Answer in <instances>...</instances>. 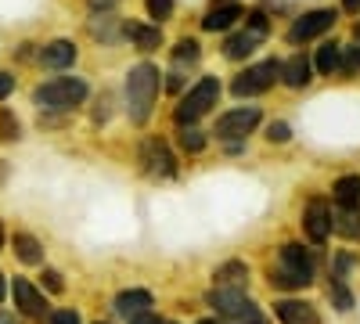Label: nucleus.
<instances>
[{
	"instance_id": "1",
	"label": "nucleus",
	"mask_w": 360,
	"mask_h": 324,
	"mask_svg": "<svg viewBox=\"0 0 360 324\" xmlns=\"http://www.w3.org/2000/svg\"><path fill=\"white\" fill-rule=\"evenodd\" d=\"M162 91V72L152 62H141L127 72V115L134 127H144L155 108V98Z\"/></svg>"
},
{
	"instance_id": "2",
	"label": "nucleus",
	"mask_w": 360,
	"mask_h": 324,
	"mask_svg": "<svg viewBox=\"0 0 360 324\" xmlns=\"http://www.w3.org/2000/svg\"><path fill=\"white\" fill-rule=\"evenodd\" d=\"M86 101V83L79 76H54L33 91V105L40 112H72Z\"/></svg>"
},
{
	"instance_id": "3",
	"label": "nucleus",
	"mask_w": 360,
	"mask_h": 324,
	"mask_svg": "<svg viewBox=\"0 0 360 324\" xmlns=\"http://www.w3.org/2000/svg\"><path fill=\"white\" fill-rule=\"evenodd\" d=\"M314 281V256L303 245H281L278 252V267L270 271V285L278 288H307Z\"/></svg>"
},
{
	"instance_id": "4",
	"label": "nucleus",
	"mask_w": 360,
	"mask_h": 324,
	"mask_svg": "<svg viewBox=\"0 0 360 324\" xmlns=\"http://www.w3.org/2000/svg\"><path fill=\"white\" fill-rule=\"evenodd\" d=\"M217 98H220V79H217V76H202L191 91L180 98V105H176V112H173L176 127H191L195 119H202V115L217 105Z\"/></svg>"
},
{
	"instance_id": "5",
	"label": "nucleus",
	"mask_w": 360,
	"mask_h": 324,
	"mask_svg": "<svg viewBox=\"0 0 360 324\" xmlns=\"http://www.w3.org/2000/svg\"><path fill=\"white\" fill-rule=\"evenodd\" d=\"M209 306L217 310V317H231L234 324L259 320L256 303L245 296V288H213V292H209Z\"/></svg>"
},
{
	"instance_id": "6",
	"label": "nucleus",
	"mask_w": 360,
	"mask_h": 324,
	"mask_svg": "<svg viewBox=\"0 0 360 324\" xmlns=\"http://www.w3.org/2000/svg\"><path fill=\"white\" fill-rule=\"evenodd\" d=\"M278 79H281V62H278V58H266V62L249 65L242 76L231 83V91H234V98H256V94L270 91Z\"/></svg>"
},
{
	"instance_id": "7",
	"label": "nucleus",
	"mask_w": 360,
	"mask_h": 324,
	"mask_svg": "<svg viewBox=\"0 0 360 324\" xmlns=\"http://www.w3.org/2000/svg\"><path fill=\"white\" fill-rule=\"evenodd\" d=\"M259 127V108L256 105H245V108H231L224 112L220 119H217V141H227V144H238V141H245L252 130Z\"/></svg>"
},
{
	"instance_id": "8",
	"label": "nucleus",
	"mask_w": 360,
	"mask_h": 324,
	"mask_svg": "<svg viewBox=\"0 0 360 324\" xmlns=\"http://www.w3.org/2000/svg\"><path fill=\"white\" fill-rule=\"evenodd\" d=\"M266 29H270L266 15H263V11H252L242 33L231 37V40L224 44V54L231 58V62H238V58H249V54H252V51H256V47L266 40Z\"/></svg>"
},
{
	"instance_id": "9",
	"label": "nucleus",
	"mask_w": 360,
	"mask_h": 324,
	"mask_svg": "<svg viewBox=\"0 0 360 324\" xmlns=\"http://www.w3.org/2000/svg\"><path fill=\"white\" fill-rule=\"evenodd\" d=\"M335 11L332 8H317V11H307L303 18H295L292 22V29H288V44H310V40H317L321 33H328V29L335 25Z\"/></svg>"
},
{
	"instance_id": "10",
	"label": "nucleus",
	"mask_w": 360,
	"mask_h": 324,
	"mask_svg": "<svg viewBox=\"0 0 360 324\" xmlns=\"http://www.w3.org/2000/svg\"><path fill=\"white\" fill-rule=\"evenodd\" d=\"M141 166H144V173L148 176H173L176 173V159H173V152H169V144L166 141H159V137H152V141H144L141 144Z\"/></svg>"
},
{
	"instance_id": "11",
	"label": "nucleus",
	"mask_w": 360,
	"mask_h": 324,
	"mask_svg": "<svg viewBox=\"0 0 360 324\" xmlns=\"http://www.w3.org/2000/svg\"><path fill=\"white\" fill-rule=\"evenodd\" d=\"M11 299H15V306H18V313L22 317H33V320H44L47 313H51V306H47V299H44V292L33 285V281H25V278H15L11 281Z\"/></svg>"
},
{
	"instance_id": "12",
	"label": "nucleus",
	"mask_w": 360,
	"mask_h": 324,
	"mask_svg": "<svg viewBox=\"0 0 360 324\" xmlns=\"http://www.w3.org/2000/svg\"><path fill=\"white\" fill-rule=\"evenodd\" d=\"M303 231L314 245H324L328 234H332V205L324 198H310L307 209H303Z\"/></svg>"
},
{
	"instance_id": "13",
	"label": "nucleus",
	"mask_w": 360,
	"mask_h": 324,
	"mask_svg": "<svg viewBox=\"0 0 360 324\" xmlns=\"http://www.w3.org/2000/svg\"><path fill=\"white\" fill-rule=\"evenodd\" d=\"M40 65L44 69H54V72H62V69H72L76 65V44L72 40H51L40 47Z\"/></svg>"
},
{
	"instance_id": "14",
	"label": "nucleus",
	"mask_w": 360,
	"mask_h": 324,
	"mask_svg": "<svg viewBox=\"0 0 360 324\" xmlns=\"http://www.w3.org/2000/svg\"><path fill=\"white\" fill-rule=\"evenodd\" d=\"M274 313L281 324H321L317 306L307 299H281V303H274Z\"/></svg>"
},
{
	"instance_id": "15",
	"label": "nucleus",
	"mask_w": 360,
	"mask_h": 324,
	"mask_svg": "<svg viewBox=\"0 0 360 324\" xmlns=\"http://www.w3.org/2000/svg\"><path fill=\"white\" fill-rule=\"evenodd\" d=\"M15 256L18 263H25V267H44V242L37 238V234H29V231H15Z\"/></svg>"
},
{
	"instance_id": "16",
	"label": "nucleus",
	"mask_w": 360,
	"mask_h": 324,
	"mask_svg": "<svg viewBox=\"0 0 360 324\" xmlns=\"http://www.w3.org/2000/svg\"><path fill=\"white\" fill-rule=\"evenodd\" d=\"M152 292H144V288H130V292H119V296H115V313L119 317H137V313H148V310H152Z\"/></svg>"
},
{
	"instance_id": "17",
	"label": "nucleus",
	"mask_w": 360,
	"mask_h": 324,
	"mask_svg": "<svg viewBox=\"0 0 360 324\" xmlns=\"http://www.w3.org/2000/svg\"><path fill=\"white\" fill-rule=\"evenodd\" d=\"M310 72H314V65H310L307 54H295V58H288V62H281V83L292 86V91H303V86L314 79Z\"/></svg>"
},
{
	"instance_id": "18",
	"label": "nucleus",
	"mask_w": 360,
	"mask_h": 324,
	"mask_svg": "<svg viewBox=\"0 0 360 324\" xmlns=\"http://www.w3.org/2000/svg\"><path fill=\"white\" fill-rule=\"evenodd\" d=\"M123 33H127V40H134L137 51H155V47H162V29H159V25L127 22V25H123Z\"/></svg>"
},
{
	"instance_id": "19",
	"label": "nucleus",
	"mask_w": 360,
	"mask_h": 324,
	"mask_svg": "<svg viewBox=\"0 0 360 324\" xmlns=\"http://www.w3.org/2000/svg\"><path fill=\"white\" fill-rule=\"evenodd\" d=\"M238 18H242V8L238 4H220V8H213L202 18V29L205 33H224V29H231Z\"/></svg>"
},
{
	"instance_id": "20",
	"label": "nucleus",
	"mask_w": 360,
	"mask_h": 324,
	"mask_svg": "<svg viewBox=\"0 0 360 324\" xmlns=\"http://www.w3.org/2000/svg\"><path fill=\"white\" fill-rule=\"evenodd\" d=\"M332 195H335V205H342V209H360V176L356 173L339 176Z\"/></svg>"
},
{
	"instance_id": "21",
	"label": "nucleus",
	"mask_w": 360,
	"mask_h": 324,
	"mask_svg": "<svg viewBox=\"0 0 360 324\" xmlns=\"http://www.w3.org/2000/svg\"><path fill=\"white\" fill-rule=\"evenodd\" d=\"M332 231L342 234L346 242H360V209H339L332 213Z\"/></svg>"
},
{
	"instance_id": "22",
	"label": "nucleus",
	"mask_w": 360,
	"mask_h": 324,
	"mask_svg": "<svg viewBox=\"0 0 360 324\" xmlns=\"http://www.w3.org/2000/svg\"><path fill=\"white\" fill-rule=\"evenodd\" d=\"M314 65H317L321 76L339 72V65H342V44H335V40L321 44V47H317V58H314Z\"/></svg>"
},
{
	"instance_id": "23",
	"label": "nucleus",
	"mask_w": 360,
	"mask_h": 324,
	"mask_svg": "<svg viewBox=\"0 0 360 324\" xmlns=\"http://www.w3.org/2000/svg\"><path fill=\"white\" fill-rule=\"evenodd\" d=\"M213 278H217V288H245L249 267H245V263H238V259H231V263H224Z\"/></svg>"
},
{
	"instance_id": "24",
	"label": "nucleus",
	"mask_w": 360,
	"mask_h": 324,
	"mask_svg": "<svg viewBox=\"0 0 360 324\" xmlns=\"http://www.w3.org/2000/svg\"><path fill=\"white\" fill-rule=\"evenodd\" d=\"M198 54H202V47H198V40H180L176 47H173V65L180 69V65H195L198 62Z\"/></svg>"
},
{
	"instance_id": "25",
	"label": "nucleus",
	"mask_w": 360,
	"mask_h": 324,
	"mask_svg": "<svg viewBox=\"0 0 360 324\" xmlns=\"http://www.w3.org/2000/svg\"><path fill=\"white\" fill-rule=\"evenodd\" d=\"M176 141H180V148H184L188 155H198V152L205 148V134H202L195 123H191V127H180V137H176Z\"/></svg>"
},
{
	"instance_id": "26",
	"label": "nucleus",
	"mask_w": 360,
	"mask_h": 324,
	"mask_svg": "<svg viewBox=\"0 0 360 324\" xmlns=\"http://www.w3.org/2000/svg\"><path fill=\"white\" fill-rule=\"evenodd\" d=\"M0 141H22V123L11 108H0Z\"/></svg>"
},
{
	"instance_id": "27",
	"label": "nucleus",
	"mask_w": 360,
	"mask_h": 324,
	"mask_svg": "<svg viewBox=\"0 0 360 324\" xmlns=\"http://www.w3.org/2000/svg\"><path fill=\"white\" fill-rule=\"evenodd\" d=\"M90 33H94L98 40H105V44H112V40H115V18L98 11V18L90 22Z\"/></svg>"
},
{
	"instance_id": "28",
	"label": "nucleus",
	"mask_w": 360,
	"mask_h": 324,
	"mask_svg": "<svg viewBox=\"0 0 360 324\" xmlns=\"http://www.w3.org/2000/svg\"><path fill=\"white\" fill-rule=\"evenodd\" d=\"M144 4H148V18H155V25L173 18V0H144Z\"/></svg>"
},
{
	"instance_id": "29",
	"label": "nucleus",
	"mask_w": 360,
	"mask_h": 324,
	"mask_svg": "<svg viewBox=\"0 0 360 324\" xmlns=\"http://www.w3.org/2000/svg\"><path fill=\"white\" fill-rule=\"evenodd\" d=\"M332 299H335L339 310H349V306H353V296H349L346 281H332Z\"/></svg>"
},
{
	"instance_id": "30",
	"label": "nucleus",
	"mask_w": 360,
	"mask_h": 324,
	"mask_svg": "<svg viewBox=\"0 0 360 324\" xmlns=\"http://www.w3.org/2000/svg\"><path fill=\"white\" fill-rule=\"evenodd\" d=\"M360 69V44L356 47H342V65L339 72H356Z\"/></svg>"
},
{
	"instance_id": "31",
	"label": "nucleus",
	"mask_w": 360,
	"mask_h": 324,
	"mask_svg": "<svg viewBox=\"0 0 360 324\" xmlns=\"http://www.w3.org/2000/svg\"><path fill=\"white\" fill-rule=\"evenodd\" d=\"M44 288H47V292H54V296H62V292H65V281H62V274H58V271H51V267H44Z\"/></svg>"
},
{
	"instance_id": "32",
	"label": "nucleus",
	"mask_w": 360,
	"mask_h": 324,
	"mask_svg": "<svg viewBox=\"0 0 360 324\" xmlns=\"http://www.w3.org/2000/svg\"><path fill=\"white\" fill-rule=\"evenodd\" d=\"M288 137H292V127H288V123H270V127H266V141L285 144Z\"/></svg>"
},
{
	"instance_id": "33",
	"label": "nucleus",
	"mask_w": 360,
	"mask_h": 324,
	"mask_svg": "<svg viewBox=\"0 0 360 324\" xmlns=\"http://www.w3.org/2000/svg\"><path fill=\"white\" fill-rule=\"evenodd\" d=\"M47 320H51V324H83L76 310H51Z\"/></svg>"
},
{
	"instance_id": "34",
	"label": "nucleus",
	"mask_w": 360,
	"mask_h": 324,
	"mask_svg": "<svg viewBox=\"0 0 360 324\" xmlns=\"http://www.w3.org/2000/svg\"><path fill=\"white\" fill-rule=\"evenodd\" d=\"M11 94H15V76L0 69V101H8Z\"/></svg>"
},
{
	"instance_id": "35",
	"label": "nucleus",
	"mask_w": 360,
	"mask_h": 324,
	"mask_svg": "<svg viewBox=\"0 0 360 324\" xmlns=\"http://www.w3.org/2000/svg\"><path fill=\"white\" fill-rule=\"evenodd\" d=\"M108 105H112V98L101 94V101H98V108H94V123H105V119H108Z\"/></svg>"
},
{
	"instance_id": "36",
	"label": "nucleus",
	"mask_w": 360,
	"mask_h": 324,
	"mask_svg": "<svg viewBox=\"0 0 360 324\" xmlns=\"http://www.w3.org/2000/svg\"><path fill=\"white\" fill-rule=\"evenodd\" d=\"M130 324H162L152 310H148V313H137V317H130Z\"/></svg>"
},
{
	"instance_id": "37",
	"label": "nucleus",
	"mask_w": 360,
	"mask_h": 324,
	"mask_svg": "<svg viewBox=\"0 0 360 324\" xmlns=\"http://www.w3.org/2000/svg\"><path fill=\"white\" fill-rule=\"evenodd\" d=\"M86 4L94 8V11H108V8H115V4H119V0H86Z\"/></svg>"
},
{
	"instance_id": "38",
	"label": "nucleus",
	"mask_w": 360,
	"mask_h": 324,
	"mask_svg": "<svg viewBox=\"0 0 360 324\" xmlns=\"http://www.w3.org/2000/svg\"><path fill=\"white\" fill-rule=\"evenodd\" d=\"M0 324H22V320H18V313H11V310H0Z\"/></svg>"
},
{
	"instance_id": "39",
	"label": "nucleus",
	"mask_w": 360,
	"mask_h": 324,
	"mask_svg": "<svg viewBox=\"0 0 360 324\" xmlns=\"http://www.w3.org/2000/svg\"><path fill=\"white\" fill-rule=\"evenodd\" d=\"M342 11H349V15H356V11H360V0H342Z\"/></svg>"
},
{
	"instance_id": "40",
	"label": "nucleus",
	"mask_w": 360,
	"mask_h": 324,
	"mask_svg": "<svg viewBox=\"0 0 360 324\" xmlns=\"http://www.w3.org/2000/svg\"><path fill=\"white\" fill-rule=\"evenodd\" d=\"M4 299H8V278L0 274V303H4Z\"/></svg>"
},
{
	"instance_id": "41",
	"label": "nucleus",
	"mask_w": 360,
	"mask_h": 324,
	"mask_svg": "<svg viewBox=\"0 0 360 324\" xmlns=\"http://www.w3.org/2000/svg\"><path fill=\"white\" fill-rule=\"evenodd\" d=\"M4 242H8V234H4V223H0V252H4Z\"/></svg>"
},
{
	"instance_id": "42",
	"label": "nucleus",
	"mask_w": 360,
	"mask_h": 324,
	"mask_svg": "<svg viewBox=\"0 0 360 324\" xmlns=\"http://www.w3.org/2000/svg\"><path fill=\"white\" fill-rule=\"evenodd\" d=\"M4 173H8V166H4V159H0V181H4Z\"/></svg>"
},
{
	"instance_id": "43",
	"label": "nucleus",
	"mask_w": 360,
	"mask_h": 324,
	"mask_svg": "<svg viewBox=\"0 0 360 324\" xmlns=\"http://www.w3.org/2000/svg\"><path fill=\"white\" fill-rule=\"evenodd\" d=\"M353 33H356V40H360V22H356V29H353Z\"/></svg>"
},
{
	"instance_id": "44",
	"label": "nucleus",
	"mask_w": 360,
	"mask_h": 324,
	"mask_svg": "<svg viewBox=\"0 0 360 324\" xmlns=\"http://www.w3.org/2000/svg\"><path fill=\"white\" fill-rule=\"evenodd\" d=\"M198 324H217V320H209V317H205V320H198Z\"/></svg>"
},
{
	"instance_id": "45",
	"label": "nucleus",
	"mask_w": 360,
	"mask_h": 324,
	"mask_svg": "<svg viewBox=\"0 0 360 324\" xmlns=\"http://www.w3.org/2000/svg\"><path fill=\"white\" fill-rule=\"evenodd\" d=\"M249 324H259V320H249Z\"/></svg>"
},
{
	"instance_id": "46",
	"label": "nucleus",
	"mask_w": 360,
	"mask_h": 324,
	"mask_svg": "<svg viewBox=\"0 0 360 324\" xmlns=\"http://www.w3.org/2000/svg\"><path fill=\"white\" fill-rule=\"evenodd\" d=\"M98 324H105V320H98Z\"/></svg>"
}]
</instances>
